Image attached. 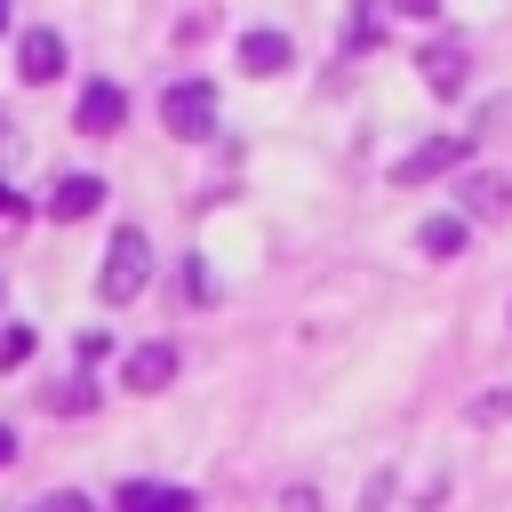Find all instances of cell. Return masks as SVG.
Instances as JSON below:
<instances>
[{
    "mask_svg": "<svg viewBox=\"0 0 512 512\" xmlns=\"http://www.w3.org/2000/svg\"><path fill=\"white\" fill-rule=\"evenodd\" d=\"M280 512H320V496H312V488H288V496H280Z\"/></svg>",
    "mask_w": 512,
    "mask_h": 512,
    "instance_id": "cell-17",
    "label": "cell"
},
{
    "mask_svg": "<svg viewBox=\"0 0 512 512\" xmlns=\"http://www.w3.org/2000/svg\"><path fill=\"white\" fill-rule=\"evenodd\" d=\"M0 32H8V0H0Z\"/></svg>",
    "mask_w": 512,
    "mask_h": 512,
    "instance_id": "cell-20",
    "label": "cell"
},
{
    "mask_svg": "<svg viewBox=\"0 0 512 512\" xmlns=\"http://www.w3.org/2000/svg\"><path fill=\"white\" fill-rule=\"evenodd\" d=\"M288 32H240V72H256V80H272V72H288Z\"/></svg>",
    "mask_w": 512,
    "mask_h": 512,
    "instance_id": "cell-9",
    "label": "cell"
},
{
    "mask_svg": "<svg viewBox=\"0 0 512 512\" xmlns=\"http://www.w3.org/2000/svg\"><path fill=\"white\" fill-rule=\"evenodd\" d=\"M120 120H128V96H120L112 80H88V88H80V112H72V128H80V136H112Z\"/></svg>",
    "mask_w": 512,
    "mask_h": 512,
    "instance_id": "cell-5",
    "label": "cell"
},
{
    "mask_svg": "<svg viewBox=\"0 0 512 512\" xmlns=\"http://www.w3.org/2000/svg\"><path fill=\"white\" fill-rule=\"evenodd\" d=\"M368 40H376V16H368V8H360V16H344V48H368Z\"/></svg>",
    "mask_w": 512,
    "mask_h": 512,
    "instance_id": "cell-16",
    "label": "cell"
},
{
    "mask_svg": "<svg viewBox=\"0 0 512 512\" xmlns=\"http://www.w3.org/2000/svg\"><path fill=\"white\" fill-rule=\"evenodd\" d=\"M464 152H472V136H432V144H416V152H400V160H392V184H424V176L456 168Z\"/></svg>",
    "mask_w": 512,
    "mask_h": 512,
    "instance_id": "cell-4",
    "label": "cell"
},
{
    "mask_svg": "<svg viewBox=\"0 0 512 512\" xmlns=\"http://www.w3.org/2000/svg\"><path fill=\"white\" fill-rule=\"evenodd\" d=\"M16 72H24L32 88H48V80L64 72V32H56V24H32V32L16 40Z\"/></svg>",
    "mask_w": 512,
    "mask_h": 512,
    "instance_id": "cell-3",
    "label": "cell"
},
{
    "mask_svg": "<svg viewBox=\"0 0 512 512\" xmlns=\"http://www.w3.org/2000/svg\"><path fill=\"white\" fill-rule=\"evenodd\" d=\"M48 408H56V416H88V408H96L88 376H64V384H48Z\"/></svg>",
    "mask_w": 512,
    "mask_h": 512,
    "instance_id": "cell-13",
    "label": "cell"
},
{
    "mask_svg": "<svg viewBox=\"0 0 512 512\" xmlns=\"http://www.w3.org/2000/svg\"><path fill=\"white\" fill-rule=\"evenodd\" d=\"M0 464H16V432L8 424H0Z\"/></svg>",
    "mask_w": 512,
    "mask_h": 512,
    "instance_id": "cell-19",
    "label": "cell"
},
{
    "mask_svg": "<svg viewBox=\"0 0 512 512\" xmlns=\"http://www.w3.org/2000/svg\"><path fill=\"white\" fill-rule=\"evenodd\" d=\"M416 248H424V256H456V248H464V216H424V224H416Z\"/></svg>",
    "mask_w": 512,
    "mask_h": 512,
    "instance_id": "cell-12",
    "label": "cell"
},
{
    "mask_svg": "<svg viewBox=\"0 0 512 512\" xmlns=\"http://www.w3.org/2000/svg\"><path fill=\"white\" fill-rule=\"evenodd\" d=\"M32 512H96V504H88V496H80V488H56V496H40V504H32Z\"/></svg>",
    "mask_w": 512,
    "mask_h": 512,
    "instance_id": "cell-15",
    "label": "cell"
},
{
    "mask_svg": "<svg viewBox=\"0 0 512 512\" xmlns=\"http://www.w3.org/2000/svg\"><path fill=\"white\" fill-rule=\"evenodd\" d=\"M160 120H168V136H216V88L208 80H176V88H160Z\"/></svg>",
    "mask_w": 512,
    "mask_h": 512,
    "instance_id": "cell-2",
    "label": "cell"
},
{
    "mask_svg": "<svg viewBox=\"0 0 512 512\" xmlns=\"http://www.w3.org/2000/svg\"><path fill=\"white\" fill-rule=\"evenodd\" d=\"M16 216H24V200H16L8 184H0V224H16Z\"/></svg>",
    "mask_w": 512,
    "mask_h": 512,
    "instance_id": "cell-18",
    "label": "cell"
},
{
    "mask_svg": "<svg viewBox=\"0 0 512 512\" xmlns=\"http://www.w3.org/2000/svg\"><path fill=\"white\" fill-rule=\"evenodd\" d=\"M168 376H176V344H136V352L120 360V384H128V392H160Z\"/></svg>",
    "mask_w": 512,
    "mask_h": 512,
    "instance_id": "cell-8",
    "label": "cell"
},
{
    "mask_svg": "<svg viewBox=\"0 0 512 512\" xmlns=\"http://www.w3.org/2000/svg\"><path fill=\"white\" fill-rule=\"evenodd\" d=\"M456 200H464V216H480V224H496V216H512V176H496V168H480V176H464V184H456Z\"/></svg>",
    "mask_w": 512,
    "mask_h": 512,
    "instance_id": "cell-7",
    "label": "cell"
},
{
    "mask_svg": "<svg viewBox=\"0 0 512 512\" xmlns=\"http://www.w3.org/2000/svg\"><path fill=\"white\" fill-rule=\"evenodd\" d=\"M96 208H104V176H88V168H80V176H56V192H48V216H56V224H80V216H96Z\"/></svg>",
    "mask_w": 512,
    "mask_h": 512,
    "instance_id": "cell-6",
    "label": "cell"
},
{
    "mask_svg": "<svg viewBox=\"0 0 512 512\" xmlns=\"http://www.w3.org/2000/svg\"><path fill=\"white\" fill-rule=\"evenodd\" d=\"M144 280H152V240H144L136 224H120V232H112V248H104L96 296H104V304H136V296H144Z\"/></svg>",
    "mask_w": 512,
    "mask_h": 512,
    "instance_id": "cell-1",
    "label": "cell"
},
{
    "mask_svg": "<svg viewBox=\"0 0 512 512\" xmlns=\"http://www.w3.org/2000/svg\"><path fill=\"white\" fill-rule=\"evenodd\" d=\"M416 64H424V88H440V96H456V88H464V48H456V40H432Z\"/></svg>",
    "mask_w": 512,
    "mask_h": 512,
    "instance_id": "cell-11",
    "label": "cell"
},
{
    "mask_svg": "<svg viewBox=\"0 0 512 512\" xmlns=\"http://www.w3.org/2000/svg\"><path fill=\"white\" fill-rule=\"evenodd\" d=\"M112 512H192V496L184 488H160V480H120Z\"/></svg>",
    "mask_w": 512,
    "mask_h": 512,
    "instance_id": "cell-10",
    "label": "cell"
},
{
    "mask_svg": "<svg viewBox=\"0 0 512 512\" xmlns=\"http://www.w3.org/2000/svg\"><path fill=\"white\" fill-rule=\"evenodd\" d=\"M32 352V328H0V368H16Z\"/></svg>",
    "mask_w": 512,
    "mask_h": 512,
    "instance_id": "cell-14",
    "label": "cell"
}]
</instances>
